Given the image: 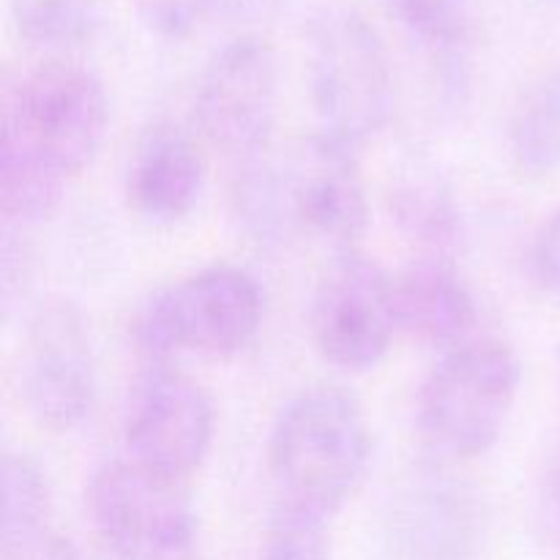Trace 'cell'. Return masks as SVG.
Segmentation results:
<instances>
[{"label":"cell","mask_w":560,"mask_h":560,"mask_svg":"<svg viewBox=\"0 0 560 560\" xmlns=\"http://www.w3.org/2000/svg\"><path fill=\"white\" fill-rule=\"evenodd\" d=\"M370 465V416L348 388H304L284 402L268 432L277 498L328 517L359 495Z\"/></svg>","instance_id":"1"},{"label":"cell","mask_w":560,"mask_h":560,"mask_svg":"<svg viewBox=\"0 0 560 560\" xmlns=\"http://www.w3.org/2000/svg\"><path fill=\"white\" fill-rule=\"evenodd\" d=\"M317 135L359 153L394 113V69L377 27L355 5L328 3L306 25Z\"/></svg>","instance_id":"2"},{"label":"cell","mask_w":560,"mask_h":560,"mask_svg":"<svg viewBox=\"0 0 560 560\" xmlns=\"http://www.w3.org/2000/svg\"><path fill=\"white\" fill-rule=\"evenodd\" d=\"M262 315L260 282L246 268L213 262L148 295L131 320V342L145 366L180 355L230 359L255 342Z\"/></svg>","instance_id":"3"},{"label":"cell","mask_w":560,"mask_h":560,"mask_svg":"<svg viewBox=\"0 0 560 560\" xmlns=\"http://www.w3.org/2000/svg\"><path fill=\"white\" fill-rule=\"evenodd\" d=\"M523 386V364L503 339L476 337L443 353L416 399V424L435 454L485 457L506 430Z\"/></svg>","instance_id":"4"},{"label":"cell","mask_w":560,"mask_h":560,"mask_svg":"<svg viewBox=\"0 0 560 560\" xmlns=\"http://www.w3.org/2000/svg\"><path fill=\"white\" fill-rule=\"evenodd\" d=\"M109 126L104 82L88 66L52 58L5 82L0 129L66 180L91 167Z\"/></svg>","instance_id":"5"},{"label":"cell","mask_w":560,"mask_h":560,"mask_svg":"<svg viewBox=\"0 0 560 560\" xmlns=\"http://www.w3.org/2000/svg\"><path fill=\"white\" fill-rule=\"evenodd\" d=\"M85 514L115 560H186L200 539L186 481L153 474L126 454L96 465L85 485Z\"/></svg>","instance_id":"6"},{"label":"cell","mask_w":560,"mask_h":560,"mask_svg":"<svg viewBox=\"0 0 560 560\" xmlns=\"http://www.w3.org/2000/svg\"><path fill=\"white\" fill-rule=\"evenodd\" d=\"M16 381L27 413L44 430L66 435L91 419L98 399L96 350L85 312L74 301L52 295L31 312Z\"/></svg>","instance_id":"7"},{"label":"cell","mask_w":560,"mask_h":560,"mask_svg":"<svg viewBox=\"0 0 560 560\" xmlns=\"http://www.w3.org/2000/svg\"><path fill=\"white\" fill-rule=\"evenodd\" d=\"M310 334L326 364L353 375L377 370L399 334L394 273L361 249L337 252L312 293Z\"/></svg>","instance_id":"8"},{"label":"cell","mask_w":560,"mask_h":560,"mask_svg":"<svg viewBox=\"0 0 560 560\" xmlns=\"http://www.w3.org/2000/svg\"><path fill=\"white\" fill-rule=\"evenodd\" d=\"M217 438V405L197 377L175 364L145 366L124 408L126 457L153 474L186 481Z\"/></svg>","instance_id":"9"},{"label":"cell","mask_w":560,"mask_h":560,"mask_svg":"<svg viewBox=\"0 0 560 560\" xmlns=\"http://www.w3.org/2000/svg\"><path fill=\"white\" fill-rule=\"evenodd\" d=\"M279 60L266 36L244 33L211 55L195 91L202 140L238 159L266 151L277 124Z\"/></svg>","instance_id":"10"},{"label":"cell","mask_w":560,"mask_h":560,"mask_svg":"<svg viewBox=\"0 0 560 560\" xmlns=\"http://www.w3.org/2000/svg\"><path fill=\"white\" fill-rule=\"evenodd\" d=\"M386 536L397 560H476L487 539V509L468 481L419 470L388 503Z\"/></svg>","instance_id":"11"},{"label":"cell","mask_w":560,"mask_h":560,"mask_svg":"<svg viewBox=\"0 0 560 560\" xmlns=\"http://www.w3.org/2000/svg\"><path fill=\"white\" fill-rule=\"evenodd\" d=\"M288 175L295 228L337 252L359 249L372 222L359 153L315 135Z\"/></svg>","instance_id":"12"},{"label":"cell","mask_w":560,"mask_h":560,"mask_svg":"<svg viewBox=\"0 0 560 560\" xmlns=\"http://www.w3.org/2000/svg\"><path fill=\"white\" fill-rule=\"evenodd\" d=\"M126 206L151 228L186 222L206 195L200 145L173 120H156L137 137L124 175Z\"/></svg>","instance_id":"13"},{"label":"cell","mask_w":560,"mask_h":560,"mask_svg":"<svg viewBox=\"0 0 560 560\" xmlns=\"http://www.w3.org/2000/svg\"><path fill=\"white\" fill-rule=\"evenodd\" d=\"M399 331L435 353L474 342L479 306L446 255H421L394 273Z\"/></svg>","instance_id":"14"},{"label":"cell","mask_w":560,"mask_h":560,"mask_svg":"<svg viewBox=\"0 0 560 560\" xmlns=\"http://www.w3.org/2000/svg\"><path fill=\"white\" fill-rule=\"evenodd\" d=\"M514 170L528 180L560 173V66L541 69L520 88L506 124Z\"/></svg>","instance_id":"15"},{"label":"cell","mask_w":560,"mask_h":560,"mask_svg":"<svg viewBox=\"0 0 560 560\" xmlns=\"http://www.w3.org/2000/svg\"><path fill=\"white\" fill-rule=\"evenodd\" d=\"M399 25L424 47L443 91L463 98L470 85V9L474 0H386Z\"/></svg>","instance_id":"16"},{"label":"cell","mask_w":560,"mask_h":560,"mask_svg":"<svg viewBox=\"0 0 560 560\" xmlns=\"http://www.w3.org/2000/svg\"><path fill=\"white\" fill-rule=\"evenodd\" d=\"M388 208L397 219L399 230L413 244H419L421 255H446L459 238V208L454 200L452 186L424 164H410L399 170L388 191Z\"/></svg>","instance_id":"17"},{"label":"cell","mask_w":560,"mask_h":560,"mask_svg":"<svg viewBox=\"0 0 560 560\" xmlns=\"http://www.w3.org/2000/svg\"><path fill=\"white\" fill-rule=\"evenodd\" d=\"M3 514H0V547L5 560L36 556L47 545V525L52 517V487L42 465L22 452L3 457Z\"/></svg>","instance_id":"18"},{"label":"cell","mask_w":560,"mask_h":560,"mask_svg":"<svg viewBox=\"0 0 560 560\" xmlns=\"http://www.w3.org/2000/svg\"><path fill=\"white\" fill-rule=\"evenodd\" d=\"M235 217L255 241H279L295 228L290 202V175L260 156L246 159L233 189Z\"/></svg>","instance_id":"19"},{"label":"cell","mask_w":560,"mask_h":560,"mask_svg":"<svg viewBox=\"0 0 560 560\" xmlns=\"http://www.w3.org/2000/svg\"><path fill=\"white\" fill-rule=\"evenodd\" d=\"M11 20L25 42L44 49H71L96 33V0H9Z\"/></svg>","instance_id":"20"},{"label":"cell","mask_w":560,"mask_h":560,"mask_svg":"<svg viewBox=\"0 0 560 560\" xmlns=\"http://www.w3.org/2000/svg\"><path fill=\"white\" fill-rule=\"evenodd\" d=\"M334 517L277 498L262 530L260 560H331Z\"/></svg>","instance_id":"21"},{"label":"cell","mask_w":560,"mask_h":560,"mask_svg":"<svg viewBox=\"0 0 560 560\" xmlns=\"http://www.w3.org/2000/svg\"><path fill=\"white\" fill-rule=\"evenodd\" d=\"M222 5L224 0H137L142 25L164 42L191 38Z\"/></svg>","instance_id":"22"},{"label":"cell","mask_w":560,"mask_h":560,"mask_svg":"<svg viewBox=\"0 0 560 560\" xmlns=\"http://www.w3.org/2000/svg\"><path fill=\"white\" fill-rule=\"evenodd\" d=\"M534 268L545 288L560 295V206L541 224L534 244Z\"/></svg>","instance_id":"23"},{"label":"cell","mask_w":560,"mask_h":560,"mask_svg":"<svg viewBox=\"0 0 560 560\" xmlns=\"http://www.w3.org/2000/svg\"><path fill=\"white\" fill-rule=\"evenodd\" d=\"M539 503L547 528L560 539V443L552 448L550 457H547L545 474H541Z\"/></svg>","instance_id":"24"},{"label":"cell","mask_w":560,"mask_h":560,"mask_svg":"<svg viewBox=\"0 0 560 560\" xmlns=\"http://www.w3.org/2000/svg\"><path fill=\"white\" fill-rule=\"evenodd\" d=\"M33 560H85V558H82L80 547H77L71 539L52 536V539H47V545L33 556Z\"/></svg>","instance_id":"25"},{"label":"cell","mask_w":560,"mask_h":560,"mask_svg":"<svg viewBox=\"0 0 560 560\" xmlns=\"http://www.w3.org/2000/svg\"><path fill=\"white\" fill-rule=\"evenodd\" d=\"M558 386H560V345H558Z\"/></svg>","instance_id":"26"},{"label":"cell","mask_w":560,"mask_h":560,"mask_svg":"<svg viewBox=\"0 0 560 560\" xmlns=\"http://www.w3.org/2000/svg\"><path fill=\"white\" fill-rule=\"evenodd\" d=\"M547 3H552V5H558V9H560V0H547Z\"/></svg>","instance_id":"27"}]
</instances>
